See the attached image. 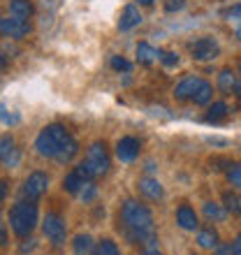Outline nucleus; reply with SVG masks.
I'll return each mask as SVG.
<instances>
[{
	"label": "nucleus",
	"mask_w": 241,
	"mask_h": 255,
	"mask_svg": "<svg viewBox=\"0 0 241 255\" xmlns=\"http://www.w3.org/2000/svg\"><path fill=\"white\" fill-rule=\"evenodd\" d=\"M120 221H123V228L127 230V235L132 239H148L153 237V216L144 204L134 200L123 202L120 207Z\"/></svg>",
	"instance_id": "f257e3e1"
},
{
	"label": "nucleus",
	"mask_w": 241,
	"mask_h": 255,
	"mask_svg": "<svg viewBox=\"0 0 241 255\" xmlns=\"http://www.w3.org/2000/svg\"><path fill=\"white\" fill-rule=\"evenodd\" d=\"M70 139H72V134L67 132L63 126L54 123V126H47L40 134H37L35 148H37V153H40L42 158H56Z\"/></svg>",
	"instance_id": "f03ea898"
},
{
	"label": "nucleus",
	"mask_w": 241,
	"mask_h": 255,
	"mask_svg": "<svg viewBox=\"0 0 241 255\" xmlns=\"http://www.w3.org/2000/svg\"><path fill=\"white\" fill-rule=\"evenodd\" d=\"M35 223H37V207L33 200H21L16 202L9 211V225H12L14 235L28 237L33 232Z\"/></svg>",
	"instance_id": "7ed1b4c3"
},
{
	"label": "nucleus",
	"mask_w": 241,
	"mask_h": 255,
	"mask_svg": "<svg viewBox=\"0 0 241 255\" xmlns=\"http://www.w3.org/2000/svg\"><path fill=\"white\" fill-rule=\"evenodd\" d=\"M86 167L88 172H91V176L93 179H98V176H105L109 172V153H107V146L102 144V141H95V144H91V148L86 151Z\"/></svg>",
	"instance_id": "20e7f679"
},
{
	"label": "nucleus",
	"mask_w": 241,
	"mask_h": 255,
	"mask_svg": "<svg viewBox=\"0 0 241 255\" xmlns=\"http://www.w3.org/2000/svg\"><path fill=\"white\" fill-rule=\"evenodd\" d=\"M47 188H49V176L44 174V172H33V174L23 181V186H21V197L35 202L47 193Z\"/></svg>",
	"instance_id": "39448f33"
},
{
	"label": "nucleus",
	"mask_w": 241,
	"mask_h": 255,
	"mask_svg": "<svg viewBox=\"0 0 241 255\" xmlns=\"http://www.w3.org/2000/svg\"><path fill=\"white\" fill-rule=\"evenodd\" d=\"M190 54H193L195 61H202V63L216 61L218 54H221V47H218V42L214 37H200L197 42L190 44Z\"/></svg>",
	"instance_id": "423d86ee"
},
{
	"label": "nucleus",
	"mask_w": 241,
	"mask_h": 255,
	"mask_svg": "<svg viewBox=\"0 0 241 255\" xmlns=\"http://www.w3.org/2000/svg\"><path fill=\"white\" fill-rule=\"evenodd\" d=\"M42 232H44L47 239H51L54 246H60L65 242V221L58 214H47L44 223H42Z\"/></svg>",
	"instance_id": "0eeeda50"
},
{
	"label": "nucleus",
	"mask_w": 241,
	"mask_h": 255,
	"mask_svg": "<svg viewBox=\"0 0 241 255\" xmlns=\"http://www.w3.org/2000/svg\"><path fill=\"white\" fill-rule=\"evenodd\" d=\"M0 30L5 37H12V40H21L30 33V21L19 19V16H2L0 21Z\"/></svg>",
	"instance_id": "6e6552de"
},
{
	"label": "nucleus",
	"mask_w": 241,
	"mask_h": 255,
	"mask_svg": "<svg viewBox=\"0 0 241 255\" xmlns=\"http://www.w3.org/2000/svg\"><path fill=\"white\" fill-rule=\"evenodd\" d=\"M139 155V141L134 137H120L116 141V158L120 162H132Z\"/></svg>",
	"instance_id": "1a4fd4ad"
},
{
	"label": "nucleus",
	"mask_w": 241,
	"mask_h": 255,
	"mask_svg": "<svg viewBox=\"0 0 241 255\" xmlns=\"http://www.w3.org/2000/svg\"><path fill=\"white\" fill-rule=\"evenodd\" d=\"M202 86H204V79H200V77H186L174 88V98L176 100H193Z\"/></svg>",
	"instance_id": "9d476101"
},
{
	"label": "nucleus",
	"mask_w": 241,
	"mask_h": 255,
	"mask_svg": "<svg viewBox=\"0 0 241 255\" xmlns=\"http://www.w3.org/2000/svg\"><path fill=\"white\" fill-rule=\"evenodd\" d=\"M0 155H2V165L5 167H16L19 165V148H14V139L12 137H2V148H0Z\"/></svg>",
	"instance_id": "9b49d317"
},
{
	"label": "nucleus",
	"mask_w": 241,
	"mask_h": 255,
	"mask_svg": "<svg viewBox=\"0 0 241 255\" xmlns=\"http://www.w3.org/2000/svg\"><path fill=\"white\" fill-rule=\"evenodd\" d=\"M139 23H141L139 9H137L134 5H127L125 9H123V14H120V19H119V30H130V28L139 26Z\"/></svg>",
	"instance_id": "f8f14e48"
},
{
	"label": "nucleus",
	"mask_w": 241,
	"mask_h": 255,
	"mask_svg": "<svg viewBox=\"0 0 241 255\" xmlns=\"http://www.w3.org/2000/svg\"><path fill=\"white\" fill-rule=\"evenodd\" d=\"M176 223H179V228H183V230H195L200 225V223H197V214H195L188 204L179 207V211H176Z\"/></svg>",
	"instance_id": "ddd939ff"
},
{
	"label": "nucleus",
	"mask_w": 241,
	"mask_h": 255,
	"mask_svg": "<svg viewBox=\"0 0 241 255\" xmlns=\"http://www.w3.org/2000/svg\"><path fill=\"white\" fill-rule=\"evenodd\" d=\"M137 188H139V193L144 195V197H148V200H160L162 197V186L155 179H141L139 183H137Z\"/></svg>",
	"instance_id": "4468645a"
},
{
	"label": "nucleus",
	"mask_w": 241,
	"mask_h": 255,
	"mask_svg": "<svg viewBox=\"0 0 241 255\" xmlns=\"http://www.w3.org/2000/svg\"><path fill=\"white\" fill-rule=\"evenodd\" d=\"M86 183H88L86 179H84V176H81L77 169H72V172H70V174L63 179V188H65L67 193H72V195H79L81 188H84Z\"/></svg>",
	"instance_id": "2eb2a0df"
},
{
	"label": "nucleus",
	"mask_w": 241,
	"mask_h": 255,
	"mask_svg": "<svg viewBox=\"0 0 241 255\" xmlns=\"http://www.w3.org/2000/svg\"><path fill=\"white\" fill-rule=\"evenodd\" d=\"M9 14L28 21L33 16V2L30 0H9Z\"/></svg>",
	"instance_id": "dca6fc26"
},
{
	"label": "nucleus",
	"mask_w": 241,
	"mask_h": 255,
	"mask_svg": "<svg viewBox=\"0 0 241 255\" xmlns=\"http://www.w3.org/2000/svg\"><path fill=\"white\" fill-rule=\"evenodd\" d=\"M160 58V51L155 47H151L148 42H139L137 44V61L144 63V65H148V63H153Z\"/></svg>",
	"instance_id": "f3484780"
},
{
	"label": "nucleus",
	"mask_w": 241,
	"mask_h": 255,
	"mask_svg": "<svg viewBox=\"0 0 241 255\" xmlns=\"http://www.w3.org/2000/svg\"><path fill=\"white\" fill-rule=\"evenodd\" d=\"M197 244L202 249H216L218 246V232L214 228H202L197 232Z\"/></svg>",
	"instance_id": "a211bd4d"
},
{
	"label": "nucleus",
	"mask_w": 241,
	"mask_h": 255,
	"mask_svg": "<svg viewBox=\"0 0 241 255\" xmlns=\"http://www.w3.org/2000/svg\"><path fill=\"white\" fill-rule=\"evenodd\" d=\"M223 202H225V209H228L232 216H241V195L239 193L225 190V193H223Z\"/></svg>",
	"instance_id": "6ab92c4d"
},
{
	"label": "nucleus",
	"mask_w": 241,
	"mask_h": 255,
	"mask_svg": "<svg viewBox=\"0 0 241 255\" xmlns=\"http://www.w3.org/2000/svg\"><path fill=\"white\" fill-rule=\"evenodd\" d=\"M72 249H74V255H88L91 251H93V239H91V235L74 237Z\"/></svg>",
	"instance_id": "aec40b11"
},
{
	"label": "nucleus",
	"mask_w": 241,
	"mask_h": 255,
	"mask_svg": "<svg viewBox=\"0 0 241 255\" xmlns=\"http://www.w3.org/2000/svg\"><path fill=\"white\" fill-rule=\"evenodd\" d=\"M228 116V105L225 102H214L211 107H209V114L204 116L209 123H221L223 119Z\"/></svg>",
	"instance_id": "412c9836"
},
{
	"label": "nucleus",
	"mask_w": 241,
	"mask_h": 255,
	"mask_svg": "<svg viewBox=\"0 0 241 255\" xmlns=\"http://www.w3.org/2000/svg\"><path fill=\"white\" fill-rule=\"evenodd\" d=\"M91 255H120V251L112 239H102V242L95 244V249L91 251Z\"/></svg>",
	"instance_id": "4be33fe9"
},
{
	"label": "nucleus",
	"mask_w": 241,
	"mask_h": 255,
	"mask_svg": "<svg viewBox=\"0 0 241 255\" xmlns=\"http://www.w3.org/2000/svg\"><path fill=\"white\" fill-rule=\"evenodd\" d=\"M225 211L228 209H223L221 204H216V202H207L204 204V216H207L209 221H225Z\"/></svg>",
	"instance_id": "5701e85b"
},
{
	"label": "nucleus",
	"mask_w": 241,
	"mask_h": 255,
	"mask_svg": "<svg viewBox=\"0 0 241 255\" xmlns=\"http://www.w3.org/2000/svg\"><path fill=\"white\" fill-rule=\"evenodd\" d=\"M218 86H221V91H232V88H237V79L235 74H232V70H223L221 74H218Z\"/></svg>",
	"instance_id": "b1692460"
},
{
	"label": "nucleus",
	"mask_w": 241,
	"mask_h": 255,
	"mask_svg": "<svg viewBox=\"0 0 241 255\" xmlns=\"http://www.w3.org/2000/svg\"><path fill=\"white\" fill-rule=\"evenodd\" d=\"M77 151H79V146H77V141L74 139H70L65 144V146H63V151H60L58 155H56V160L58 162H70L74 158V155H77Z\"/></svg>",
	"instance_id": "393cba45"
},
{
	"label": "nucleus",
	"mask_w": 241,
	"mask_h": 255,
	"mask_svg": "<svg viewBox=\"0 0 241 255\" xmlns=\"http://www.w3.org/2000/svg\"><path fill=\"white\" fill-rule=\"evenodd\" d=\"M211 95H214V88H211L209 81H204V86L197 91V95L193 98V102L195 105H209V102H211Z\"/></svg>",
	"instance_id": "a878e982"
},
{
	"label": "nucleus",
	"mask_w": 241,
	"mask_h": 255,
	"mask_svg": "<svg viewBox=\"0 0 241 255\" xmlns=\"http://www.w3.org/2000/svg\"><path fill=\"white\" fill-rule=\"evenodd\" d=\"M228 181L235 186V188H241V162L239 165H232L228 169Z\"/></svg>",
	"instance_id": "bb28decb"
},
{
	"label": "nucleus",
	"mask_w": 241,
	"mask_h": 255,
	"mask_svg": "<svg viewBox=\"0 0 241 255\" xmlns=\"http://www.w3.org/2000/svg\"><path fill=\"white\" fill-rule=\"evenodd\" d=\"M109 63H112V67H114L116 72H130V70H132V65H130L125 58H120V56H112Z\"/></svg>",
	"instance_id": "cd10ccee"
},
{
	"label": "nucleus",
	"mask_w": 241,
	"mask_h": 255,
	"mask_svg": "<svg viewBox=\"0 0 241 255\" xmlns=\"http://www.w3.org/2000/svg\"><path fill=\"white\" fill-rule=\"evenodd\" d=\"M95 195H98V188H95L93 183L88 181L86 186H84V188H81L79 197H81V200H84V202H93V200H95Z\"/></svg>",
	"instance_id": "c85d7f7f"
},
{
	"label": "nucleus",
	"mask_w": 241,
	"mask_h": 255,
	"mask_svg": "<svg viewBox=\"0 0 241 255\" xmlns=\"http://www.w3.org/2000/svg\"><path fill=\"white\" fill-rule=\"evenodd\" d=\"M223 16H225L228 21H239V23H241V5H235V7L223 9Z\"/></svg>",
	"instance_id": "c756f323"
},
{
	"label": "nucleus",
	"mask_w": 241,
	"mask_h": 255,
	"mask_svg": "<svg viewBox=\"0 0 241 255\" xmlns=\"http://www.w3.org/2000/svg\"><path fill=\"white\" fill-rule=\"evenodd\" d=\"M160 61H162V65L174 67L176 63H179V56H176L174 51H160Z\"/></svg>",
	"instance_id": "7c9ffc66"
},
{
	"label": "nucleus",
	"mask_w": 241,
	"mask_h": 255,
	"mask_svg": "<svg viewBox=\"0 0 241 255\" xmlns=\"http://www.w3.org/2000/svg\"><path fill=\"white\" fill-rule=\"evenodd\" d=\"M216 255H235V246L232 244H221V246H216Z\"/></svg>",
	"instance_id": "2f4dec72"
},
{
	"label": "nucleus",
	"mask_w": 241,
	"mask_h": 255,
	"mask_svg": "<svg viewBox=\"0 0 241 255\" xmlns=\"http://www.w3.org/2000/svg\"><path fill=\"white\" fill-rule=\"evenodd\" d=\"M183 7V0H169L167 5H165V9L167 12H174V9H181Z\"/></svg>",
	"instance_id": "473e14b6"
},
{
	"label": "nucleus",
	"mask_w": 241,
	"mask_h": 255,
	"mask_svg": "<svg viewBox=\"0 0 241 255\" xmlns=\"http://www.w3.org/2000/svg\"><path fill=\"white\" fill-rule=\"evenodd\" d=\"M232 246H235V255H241V235L235 239V244H232Z\"/></svg>",
	"instance_id": "72a5a7b5"
},
{
	"label": "nucleus",
	"mask_w": 241,
	"mask_h": 255,
	"mask_svg": "<svg viewBox=\"0 0 241 255\" xmlns=\"http://www.w3.org/2000/svg\"><path fill=\"white\" fill-rule=\"evenodd\" d=\"M139 255H160V251H155V249H146L144 253H139Z\"/></svg>",
	"instance_id": "f704fd0d"
},
{
	"label": "nucleus",
	"mask_w": 241,
	"mask_h": 255,
	"mask_svg": "<svg viewBox=\"0 0 241 255\" xmlns=\"http://www.w3.org/2000/svg\"><path fill=\"white\" fill-rule=\"evenodd\" d=\"M0 193H2V197H5V193H7V183L5 181L0 183Z\"/></svg>",
	"instance_id": "c9c22d12"
},
{
	"label": "nucleus",
	"mask_w": 241,
	"mask_h": 255,
	"mask_svg": "<svg viewBox=\"0 0 241 255\" xmlns=\"http://www.w3.org/2000/svg\"><path fill=\"white\" fill-rule=\"evenodd\" d=\"M235 91H237V95H239V98H241V84H237V88H235Z\"/></svg>",
	"instance_id": "e433bc0d"
},
{
	"label": "nucleus",
	"mask_w": 241,
	"mask_h": 255,
	"mask_svg": "<svg viewBox=\"0 0 241 255\" xmlns=\"http://www.w3.org/2000/svg\"><path fill=\"white\" fill-rule=\"evenodd\" d=\"M141 5H151V2H153V0H139Z\"/></svg>",
	"instance_id": "4c0bfd02"
},
{
	"label": "nucleus",
	"mask_w": 241,
	"mask_h": 255,
	"mask_svg": "<svg viewBox=\"0 0 241 255\" xmlns=\"http://www.w3.org/2000/svg\"><path fill=\"white\" fill-rule=\"evenodd\" d=\"M237 37H239V42H241V28H239V30H237Z\"/></svg>",
	"instance_id": "58836bf2"
},
{
	"label": "nucleus",
	"mask_w": 241,
	"mask_h": 255,
	"mask_svg": "<svg viewBox=\"0 0 241 255\" xmlns=\"http://www.w3.org/2000/svg\"><path fill=\"white\" fill-rule=\"evenodd\" d=\"M239 72H241V63H239Z\"/></svg>",
	"instance_id": "ea45409f"
}]
</instances>
